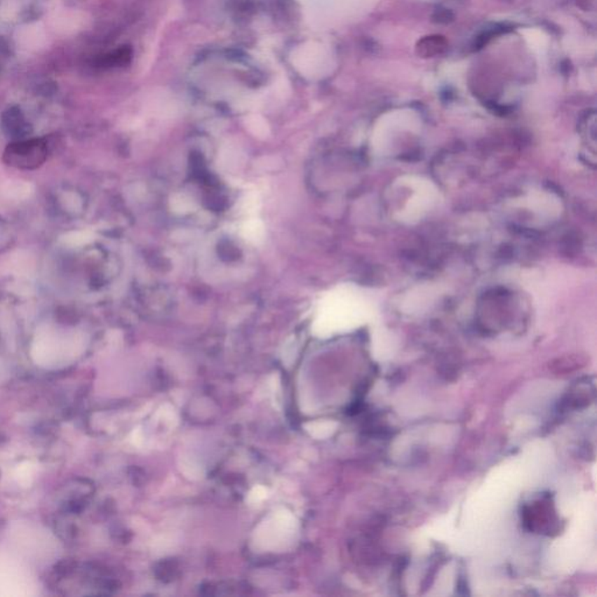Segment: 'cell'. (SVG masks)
<instances>
[{
  "label": "cell",
  "mask_w": 597,
  "mask_h": 597,
  "mask_svg": "<svg viewBox=\"0 0 597 597\" xmlns=\"http://www.w3.org/2000/svg\"><path fill=\"white\" fill-rule=\"evenodd\" d=\"M521 34L535 52L542 53L549 46V36L538 28H526L521 31Z\"/></svg>",
  "instance_id": "cell-5"
},
{
  "label": "cell",
  "mask_w": 597,
  "mask_h": 597,
  "mask_svg": "<svg viewBox=\"0 0 597 597\" xmlns=\"http://www.w3.org/2000/svg\"><path fill=\"white\" fill-rule=\"evenodd\" d=\"M45 144L40 140L19 142L10 146L6 151L7 161L10 165L20 168H33L43 163L46 158Z\"/></svg>",
  "instance_id": "cell-3"
},
{
  "label": "cell",
  "mask_w": 597,
  "mask_h": 597,
  "mask_svg": "<svg viewBox=\"0 0 597 597\" xmlns=\"http://www.w3.org/2000/svg\"><path fill=\"white\" fill-rule=\"evenodd\" d=\"M321 321L354 323L369 314L373 302L362 290L354 286H342L333 290L321 304Z\"/></svg>",
  "instance_id": "cell-1"
},
{
  "label": "cell",
  "mask_w": 597,
  "mask_h": 597,
  "mask_svg": "<svg viewBox=\"0 0 597 597\" xmlns=\"http://www.w3.org/2000/svg\"><path fill=\"white\" fill-rule=\"evenodd\" d=\"M408 182L413 194L401 211V218L413 222L424 217L434 207L438 202V192L427 180H410Z\"/></svg>",
  "instance_id": "cell-2"
},
{
  "label": "cell",
  "mask_w": 597,
  "mask_h": 597,
  "mask_svg": "<svg viewBox=\"0 0 597 597\" xmlns=\"http://www.w3.org/2000/svg\"><path fill=\"white\" fill-rule=\"evenodd\" d=\"M525 524L530 530L539 532L552 531L558 524V518L553 510L552 504L547 498H542L526 507L524 512Z\"/></svg>",
  "instance_id": "cell-4"
}]
</instances>
